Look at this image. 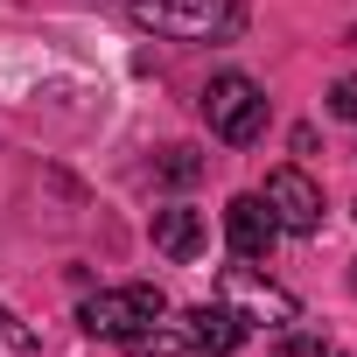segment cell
Masks as SVG:
<instances>
[{
	"label": "cell",
	"mask_w": 357,
	"mask_h": 357,
	"mask_svg": "<svg viewBox=\"0 0 357 357\" xmlns=\"http://www.w3.org/2000/svg\"><path fill=\"white\" fill-rule=\"evenodd\" d=\"M204 119H211L218 140L252 147V140L266 133V91H259L245 70H218V77L204 84Z\"/></svg>",
	"instance_id": "3"
},
{
	"label": "cell",
	"mask_w": 357,
	"mask_h": 357,
	"mask_svg": "<svg viewBox=\"0 0 357 357\" xmlns=\"http://www.w3.org/2000/svg\"><path fill=\"white\" fill-rule=\"evenodd\" d=\"M161 315H168V301H161V287H147V280L98 287V294H84V308H77L84 336H105V343H126V336H140V329L161 322Z\"/></svg>",
	"instance_id": "2"
},
{
	"label": "cell",
	"mask_w": 357,
	"mask_h": 357,
	"mask_svg": "<svg viewBox=\"0 0 357 357\" xmlns=\"http://www.w3.org/2000/svg\"><path fill=\"white\" fill-rule=\"evenodd\" d=\"M273 357H329V350H322V336H280Z\"/></svg>",
	"instance_id": "12"
},
{
	"label": "cell",
	"mask_w": 357,
	"mask_h": 357,
	"mask_svg": "<svg viewBox=\"0 0 357 357\" xmlns=\"http://www.w3.org/2000/svg\"><path fill=\"white\" fill-rule=\"evenodd\" d=\"M183 322H190V336H197V357H231V350L245 343V315H238L231 301H204V308H190Z\"/></svg>",
	"instance_id": "6"
},
{
	"label": "cell",
	"mask_w": 357,
	"mask_h": 357,
	"mask_svg": "<svg viewBox=\"0 0 357 357\" xmlns=\"http://www.w3.org/2000/svg\"><path fill=\"white\" fill-rule=\"evenodd\" d=\"M154 245H161L168 259H197V252H204V218H197V211H161V218H154Z\"/></svg>",
	"instance_id": "7"
},
{
	"label": "cell",
	"mask_w": 357,
	"mask_h": 357,
	"mask_svg": "<svg viewBox=\"0 0 357 357\" xmlns=\"http://www.w3.org/2000/svg\"><path fill=\"white\" fill-rule=\"evenodd\" d=\"M266 211H273V225L280 231H322V190H315V175H301V168H273L266 175V197H259Z\"/></svg>",
	"instance_id": "4"
},
{
	"label": "cell",
	"mask_w": 357,
	"mask_h": 357,
	"mask_svg": "<svg viewBox=\"0 0 357 357\" xmlns=\"http://www.w3.org/2000/svg\"><path fill=\"white\" fill-rule=\"evenodd\" d=\"M225 238H231L238 259H266L273 238H280V225H273V211H266L259 197H231V204H225Z\"/></svg>",
	"instance_id": "5"
},
{
	"label": "cell",
	"mask_w": 357,
	"mask_h": 357,
	"mask_svg": "<svg viewBox=\"0 0 357 357\" xmlns=\"http://www.w3.org/2000/svg\"><path fill=\"white\" fill-rule=\"evenodd\" d=\"M126 350L133 357H197V336H190V322H147L140 336H126Z\"/></svg>",
	"instance_id": "8"
},
{
	"label": "cell",
	"mask_w": 357,
	"mask_h": 357,
	"mask_svg": "<svg viewBox=\"0 0 357 357\" xmlns=\"http://www.w3.org/2000/svg\"><path fill=\"white\" fill-rule=\"evenodd\" d=\"M350 287H357V266H350Z\"/></svg>",
	"instance_id": "13"
},
{
	"label": "cell",
	"mask_w": 357,
	"mask_h": 357,
	"mask_svg": "<svg viewBox=\"0 0 357 357\" xmlns=\"http://www.w3.org/2000/svg\"><path fill=\"white\" fill-rule=\"evenodd\" d=\"M329 112L357 126V77H336V91H329Z\"/></svg>",
	"instance_id": "11"
},
{
	"label": "cell",
	"mask_w": 357,
	"mask_h": 357,
	"mask_svg": "<svg viewBox=\"0 0 357 357\" xmlns=\"http://www.w3.org/2000/svg\"><path fill=\"white\" fill-rule=\"evenodd\" d=\"M0 357H36V329H29L8 301H0Z\"/></svg>",
	"instance_id": "9"
},
{
	"label": "cell",
	"mask_w": 357,
	"mask_h": 357,
	"mask_svg": "<svg viewBox=\"0 0 357 357\" xmlns=\"http://www.w3.org/2000/svg\"><path fill=\"white\" fill-rule=\"evenodd\" d=\"M168 183H197L204 175V161H197V147H161V161H154Z\"/></svg>",
	"instance_id": "10"
},
{
	"label": "cell",
	"mask_w": 357,
	"mask_h": 357,
	"mask_svg": "<svg viewBox=\"0 0 357 357\" xmlns=\"http://www.w3.org/2000/svg\"><path fill=\"white\" fill-rule=\"evenodd\" d=\"M133 22L168 43H225L245 22V0H126Z\"/></svg>",
	"instance_id": "1"
}]
</instances>
